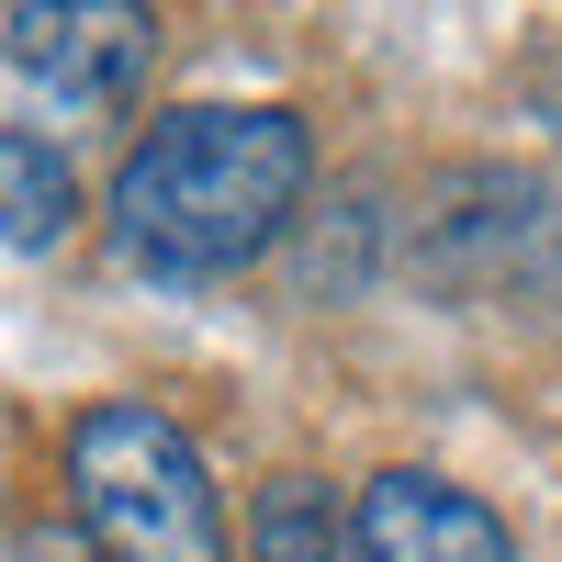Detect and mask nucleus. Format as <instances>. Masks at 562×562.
Returning <instances> with one entry per match:
<instances>
[{
    "instance_id": "nucleus-1",
    "label": "nucleus",
    "mask_w": 562,
    "mask_h": 562,
    "mask_svg": "<svg viewBox=\"0 0 562 562\" xmlns=\"http://www.w3.org/2000/svg\"><path fill=\"white\" fill-rule=\"evenodd\" d=\"M315 135L281 102H192L135 135V158L113 169V259L147 281H237L259 248H281V225L304 214Z\"/></svg>"
},
{
    "instance_id": "nucleus-2",
    "label": "nucleus",
    "mask_w": 562,
    "mask_h": 562,
    "mask_svg": "<svg viewBox=\"0 0 562 562\" xmlns=\"http://www.w3.org/2000/svg\"><path fill=\"white\" fill-rule=\"evenodd\" d=\"M68 506L90 562H225L214 461L158 405H90L68 428Z\"/></svg>"
},
{
    "instance_id": "nucleus-3",
    "label": "nucleus",
    "mask_w": 562,
    "mask_h": 562,
    "mask_svg": "<svg viewBox=\"0 0 562 562\" xmlns=\"http://www.w3.org/2000/svg\"><path fill=\"white\" fill-rule=\"evenodd\" d=\"M0 57H12L45 102L102 113V102H124V90L147 79L158 12H135V0H23V12H0Z\"/></svg>"
},
{
    "instance_id": "nucleus-4",
    "label": "nucleus",
    "mask_w": 562,
    "mask_h": 562,
    "mask_svg": "<svg viewBox=\"0 0 562 562\" xmlns=\"http://www.w3.org/2000/svg\"><path fill=\"white\" fill-rule=\"evenodd\" d=\"M349 562H518V529L473 484L439 473H371L349 506Z\"/></svg>"
},
{
    "instance_id": "nucleus-5",
    "label": "nucleus",
    "mask_w": 562,
    "mask_h": 562,
    "mask_svg": "<svg viewBox=\"0 0 562 562\" xmlns=\"http://www.w3.org/2000/svg\"><path fill=\"white\" fill-rule=\"evenodd\" d=\"M68 214H79V169L45 135L0 124V248H57Z\"/></svg>"
},
{
    "instance_id": "nucleus-6",
    "label": "nucleus",
    "mask_w": 562,
    "mask_h": 562,
    "mask_svg": "<svg viewBox=\"0 0 562 562\" xmlns=\"http://www.w3.org/2000/svg\"><path fill=\"white\" fill-rule=\"evenodd\" d=\"M248 562H349V518L326 506V484H270Z\"/></svg>"
},
{
    "instance_id": "nucleus-7",
    "label": "nucleus",
    "mask_w": 562,
    "mask_h": 562,
    "mask_svg": "<svg viewBox=\"0 0 562 562\" xmlns=\"http://www.w3.org/2000/svg\"><path fill=\"white\" fill-rule=\"evenodd\" d=\"M12 562H90V540H79V529H34Z\"/></svg>"
}]
</instances>
